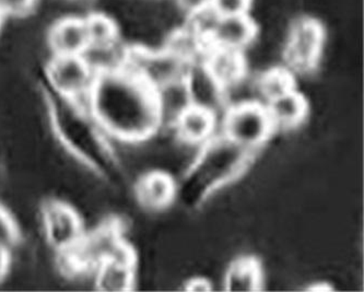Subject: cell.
<instances>
[{
    "mask_svg": "<svg viewBox=\"0 0 364 292\" xmlns=\"http://www.w3.org/2000/svg\"><path fill=\"white\" fill-rule=\"evenodd\" d=\"M187 66L166 48L129 46L125 68L139 77L152 90L184 78Z\"/></svg>",
    "mask_w": 364,
    "mask_h": 292,
    "instance_id": "ba28073f",
    "label": "cell"
},
{
    "mask_svg": "<svg viewBox=\"0 0 364 292\" xmlns=\"http://www.w3.org/2000/svg\"><path fill=\"white\" fill-rule=\"evenodd\" d=\"M12 252L10 247L0 245V285L9 278L12 269Z\"/></svg>",
    "mask_w": 364,
    "mask_h": 292,
    "instance_id": "484cf974",
    "label": "cell"
},
{
    "mask_svg": "<svg viewBox=\"0 0 364 292\" xmlns=\"http://www.w3.org/2000/svg\"><path fill=\"white\" fill-rule=\"evenodd\" d=\"M85 107L112 143H139L160 129L154 91L127 68L97 75Z\"/></svg>",
    "mask_w": 364,
    "mask_h": 292,
    "instance_id": "6da1fadb",
    "label": "cell"
},
{
    "mask_svg": "<svg viewBox=\"0 0 364 292\" xmlns=\"http://www.w3.org/2000/svg\"><path fill=\"white\" fill-rule=\"evenodd\" d=\"M265 279L262 264L252 255H240L232 261L223 277L225 291H262Z\"/></svg>",
    "mask_w": 364,
    "mask_h": 292,
    "instance_id": "ac0fdd59",
    "label": "cell"
},
{
    "mask_svg": "<svg viewBox=\"0 0 364 292\" xmlns=\"http://www.w3.org/2000/svg\"><path fill=\"white\" fill-rule=\"evenodd\" d=\"M208 48L206 40L186 26L171 32L164 45L168 52L187 65L201 60Z\"/></svg>",
    "mask_w": 364,
    "mask_h": 292,
    "instance_id": "d6986e66",
    "label": "cell"
},
{
    "mask_svg": "<svg viewBox=\"0 0 364 292\" xmlns=\"http://www.w3.org/2000/svg\"><path fill=\"white\" fill-rule=\"evenodd\" d=\"M274 131L265 104L256 101L228 107L219 124V134L254 159Z\"/></svg>",
    "mask_w": 364,
    "mask_h": 292,
    "instance_id": "277c9868",
    "label": "cell"
},
{
    "mask_svg": "<svg viewBox=\"0 0 364 292\" xmlns=\"http://www.w3.org/2000/svg\"><path fill=\"white\" fill-rule=\"evenodd\" d=\"M90 281L97 291L127 292L137 285V255L132 244L119 254L102 263L90 274Z\"/></svg>",
    "mask_w": 364,
    "mask_h": 292,
    "instance_id": "9c48e42d",
    "label": "cell"
},
{
    "mask_svg": "<svg viewBox=\"0 0 364 292\" xmlns=\"http://www.w3.org/2000/svg\"><path fill=\"white\" fill-rule=\"evenodd\" d=\"M134 194L144 212L159 214L168 210L176 200V180L162 170L144 172L135 182Z\"/></svg>",
    "mask_w": 364,
    "mask_h": 292,
    "instance_id": "8fae6325",
    "label": "cell"
},
{
    "mask_svg": "<svg viewBox=\"0 0 364 292\" xmlns=\"http://www.w3.org/2000/svg\"><path fill=\"white\" fill-rule=\"evenodd\" d=\"M258 101L265 104L296 89L294 74L287 67H272L254 79Z\"/></svg>",
    "mask_w": 364,
    "mask_h": 292,
    "instance_id": "44dd1931",
    "label": "cell"
},
{
    "mask_svg": "<svg viewBox=\"0 0 364 292\" xmlns=\"http://www.w3.org/2000/svg\"><path fill=\"white\" fill-rule=\"evenodd\" d=\"M4 18L0 16V28H1V23H3Z\"/></svg>",
    "mask_w": 364,
    "mask_h": 292,
    "instance_id": "f1b7e54d",
    "label": "cell"
},
{
    "mask_svg": "<svg viewBox=\"0 0 364 292\" xmlns=\"http://www.w3.org/2000/svg\"><path fill=\"white\" fill-rule=\"evenodd\" d=\"M253 0H211L210 7L220 17L249 15Z\"/></svg>",
    "mask_w": 364,
    "mask_h": 292,
    "instance_id": "cb8c5ba5",
    "label": "cell"
},
{
    "mask_svg": "<svg viewBox=\"0 0 364 292\" xmlns=\"http://www.w3.org/2000/svg\"><path fill=\"white\" fill-rule=\"evenodd\" d=\"M21 238L22 233L17 220L7 207L0 202V245L12 249Z\"/></svg>",
    "mask_w": 364,
    "mask_h": 292,
    "instance_id": "603a6c76",
    "label": "cell"
},
{
    "mask_svg": "<svg viewBox=\"0 0 364 292\" xmlns=\"http://www.w3.org/2000/svg\"><path fill=\"white\" fill-rule=\"evenodd\" d=\"M172 131L178 141L203 147L219 134V117L192 105L181 115Z\"/></svg>",
    "mask_w": 364,
    "mask_h": 292,
    "instance_id": "4fadbf2b",
    "label": "cell"
},
{
    "mask_svg": "<svg viewBox=\"0 0 364 292\" xmlns=\"http://www.w3.org/2000/svg\"><path fill=\"white\" fill-rule=\"evenodd\" d=\"M209 74L227 89L247 76V60L242 52L209 46L201 58Z\"/></svg>",
    "mask_w": 364,
    "mask_h": 292,
    "instance_id": "5bb4252c",
    "label": "cell"
},
{
    "mask_svg": "<svg viewBox=\"0 0 364 292\" xmlns=\"http://www.w3.org/2000/svg\"><path fill=\"white\" fill-rule=\"evenodd\" d=\"M325 46V30L312 18H301L291 23L282 50L290 72L310 75L315 72Z\"/></svg>",
    "mask_w": 364,
    "mask_h": 292,
    "instance_id": "52a82bcc",
    "label": "cell"
},
{
    "mask_svg": "<svg viewBox=\"0 0 364 292\" xmlns=\"http://www.w3.org/2000/svg\"><path fill=\"white\" fill-rule=\"evenodd\" d=\"M176 4L187 17L210 7L211 0H176Z\"/></svg>",
    "mask_w": 364,
    "mask_h": 292,
    "instance_id": "4316f807",
    "label": "cell"
},
{
    "mask_svg": "<svg viewBox=\"0 0 364 292\" xmlns=\"http://www.w3.org/2000/svg\"><path fill=\"white\" fill-rule=\"evenodd\" d=\"M46 114L53 136L67 157L102 180L119 169L113 143L103 133L85 102L46 92Z\"/></svg>",
    "mask_w": 364,
    "mask_h": 292,
    "instance_id": "7a4b0ae2",
    "label": "cell"
},
{
    "mask_svg": "<svg viewBox=\"0 0 364 292\" xmlns=\"http://www.w3.org/2000/svg\"><path fill=\"white\" fill-rule=\"evenodd\" d=\"M265 107L274 131H294L308 117V101L296 89L268 101Z\"/></svg>",
    "mask_w": 364,
    "mask_h": 292,
    "instance_id": "9a60e30c",
    "label": "cell"
},
{
    "mask_svg": "<svg viewBox=\"0 0 364 292\" xmlns=\"http://www.w3.org/2000/svg\"><path fill=\"white\" fill-rule=\"evenodd\" d=\"M128 48L121 40L103 45H89L81 55L95 74L114 72L124 68L127 60Z\"/></svg>",
    "mask_w": 364,
    "mask_h": 292,
    "instance_id": "ffe728a7",
    "label": "cell"
},
{
    "mask_svg": "<svg viewBox=\"0 0 364 292\" xmlns=\"http://www.w3.org/2000/svg\"><path fill=\"white\" fill-rule=\"evenodd\" d=\"M154 91L160 124L159 131L162 129L172 131L181 115L193 105L186 82L184 78L178 79Z\"/></svg>",
    "mask_w": 364,
    "mask_h": 292,
    "instance_id": "2e32d148",
    "label": "cell"
},
{
    "mask_svg": "<svg viewBox=\"0 0 364 292\" xmlns=\"http://www.w3.org/2000/svg\"><path fill=\"white\" fill-rule=\"evenodd\" d=\"M36 5V0H0V16L22 18L28 16Z\"/></svg>",
    "mask_w": 364,
    "mask_h": 292,
    "instance_id": "d4e9b609",
    "label": "cell"
},
{
    "mask_svg": "<svg viewBox=\"0 0 364 292\" xmlns=\"http://www.w3.org/2000/svg\"><path fill=\"white\" fill-rule=\"evenodd\" d=\"M43 240L55 259L66 256L85 233V219L75 205L63 198H48L38 206Z\"/></svg>",
    "mask_w": 364,
    "mask_h": 292,
    "instance_id": "5b68a950",
    "label": "cell"
},
{
    "mask_svg": "<svg viewBox=\"0 0 364 292\" xmlns=\"http://www.w3.org/2000/svg\"><path fill=\"white\" fill-rule=\"evenodd\" d=\"M183 290L186 291L207 292L213 290V283L209 279L200 276H195L183 283Z\"/></svg>",
    "mask_w": 364,
    "mask_h": 292,
    "instance_id": "83f0119b",
    "label": "cell"
},
{
    "mask_svg": "<svg viewBox=\"0 0 364 292\" xmlns=\"http://www.w3.org/2000/svg\"><path fill=\"white\" fill-rule=\"evenodd\" d=\"M125 231L123 220L112 216L101 219L91 228L87 227L75 249L66 256L55 259L60 274L69 279L90 278L97 266L130 244Z\"/></svg>",
    "mask_w": 364,
    "mask_h": 292,
    "instance_id": "3957f363",
    "label": "cell"
},
{
    "mask_svg": "<svg viewBox=\"0 0 364 292\" xmlns=\"http://www.w3.org/2000/svg\"><path fill=\"white\" fill-rule=\"evenodd\" d=\"M83 20L88 33L89 45L111 44L119 40V28L115 21L105 13L95 12Z\"/></svg>",
    "mask_w": 364,
    "mask_h": 292,
    "instance_id": "7402d4cb",
    "label": "cell"
},
{
    "mask_svg": "<svg viewBox=\"0 0 364 292\" xmlns=\"http://www.w3.org/2000/svg\"><path fill=\"white\" fill-rule=\"evenodd\" d=\"M184 80L194 107L206 109L218 117L223 114L228 107L225 88L209 74L201 60L187 66Z\"/></svg>",
    "mask_w": 364,
    "mask_h": 292,
    "instance_id": "30bf717a",
    "label": "cell"
},
{
    "mask_svg": "<svg viewBox=\"0 0 364 292\" xmlns=\"http://www.w3.org/2000/svg\"><path fill=\"white\" fill-rule=\"evenodd\" d=\"M95 78L81 55H52L44 69V90L65 100L85 102Z\"/></svg>",
    "mask_w": 364,
    "mask_h": 292,
    "instance_id": "8992f818",
    "label": "cell"
},
{
    "mask_svg": "<svg viewBox=\"0 0 364 292\" xmlns=\"http://www.w3.org/2000/svg\"><path fill=\"white\" fill-rule=\"evenodd\" d=\"M257 36V24L250 15L219 17L208 45L244 53L255 44Z\"/></svg>",
    "mask_w": 364,
    "mask_h": 292,
    "instance_id": "7c38bea8",
    "label": "cell"
},
{
    "mask_svg": "<svg viewBox=\"0 0 364 292\" xmlns=\"http://www.w3.org/2000/svg\"><path fill=\"white\" fill-rule=\"evenodd\" d=\"M48 44L52 55H82L89 46L83 18H65L50 28Z\"/></svg>",
    "mask_w": 364,
    "mask_h": 292,
    "instance_id": "e0dca14e",
    "label": "cell"
}]
</instances>
